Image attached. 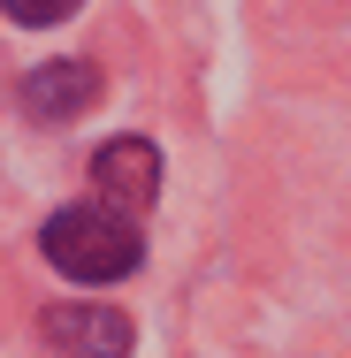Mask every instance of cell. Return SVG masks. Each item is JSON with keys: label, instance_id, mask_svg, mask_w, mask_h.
Masks as SVG:
<instances>
[{"label": "cell", "instance_id": "3957f363", "mask_svg": "<svg viewBox=\"0 0 351 358\" xmlns=\"http://www.w3.org/2000/svg\"><path fill=\"white\" fill-rule=\"evenodd\" d=\"M153 191H160V152L145 138H115V145L92 152V199H107L123 214H145Z\"/></svg>", "mask_w": 351, "mask_h": 358}, {"label": "cell", "instance_id": "7a4b0ae2", "mask_svg": "<svg viewBox=\"0 0 351 358\" xmlns=\"http://www.w3.org/2000/svg\"><path fill=\"white\" fill-rule=\"evenodd\" d=\"M39 336L54 343V358H130V320L99 297H76V305H46L39 313Z\"/></svg>", "mask_w": 351, "mask_h": 358}, {"label": "cell", "instance_id": "5b68a950", "mask_svg": "<svg viewBox=\"0 0 351 358\" xmlns=\"http://www.w3.org/2000/svg\"><path fill=\"white\" fill-rule=\"evenodd\" d=\"M0 8H8V15L23 23V31H54V23H69L84 0H0Z\"/></svg>", "mask_w": 351, "mask_h": 358}, {"label": "cell", "instance_id": "277c9868", "mask_svg": "<svg viewBox=\"0 0 351 358\" xmlns=\"http://www.w3.org/2000/svg\"><path fill=\"white\" fill-rule=\"evenodd\" d=\"M15 92H23V115H39V122H76V115L99 99V69H92V62H39Z\"/></svg>", "mask_w": 351, "mask_h": 358}, {"label": "cell", "instance_id": "6da1fadb", "mask_svg": "<svg viewBox=\"0 0 351 358\" xmlns=\"http://www.w3.org/2000/svg\"><path fill=\"white\" fill-rule=\"evenodd\" d=\"M39 252L54 259V275L99 289V282H123L145 259V229H138V214H123V206H107V199H76L62 214H46Z\"/></svg>", "mask_w": 351, "mask_h": 358}]
</instances>
